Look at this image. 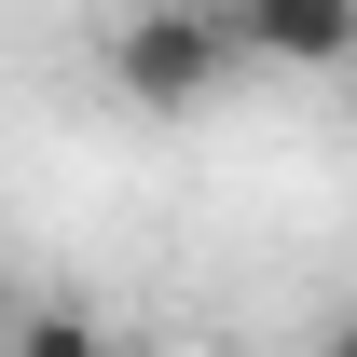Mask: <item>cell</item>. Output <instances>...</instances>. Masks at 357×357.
<instances>
[{
    "label": "cell",
    "instance_id": "6da1fadb",
    "mask_svg": "<svg viewBox=\"0 0 357 357\" xmlns=\"http://www.w3.org/2000/svg\"><path fill=\"white\" fill-rule=\"evenodd\" d=\"M234 69H248V55H234V28L206 0H137L124 28H110V83H124V110H151V124L206 110Z\"/></svg>",
    "mask_w": 357,
    "mask_h": 357
},
{
    "label": "cell",
    "instance_id": "7a4b0ae2",
    "mask_svg": "<svg viewBox=\"0 0 357 357\" xmlns=\"http://www.w3.org/2000/svg\"><path fill=\"white\" fill-rule=\"evenodd\" d=\"M234 28V55H275V69H344L357 55V0H206Z\"/></svg>",
    "mask_w": 357,
    "mask_h": 357
},
{
    "label": "cell",
    "instance_id": "3957f363",
    "mask_svg": "<svg viewBox=\"0 0 357 357\" xmlns=\"http://www.w3.org/2000/svg\"><path fill=\"white\" fill-rule=\"evenodd\" d=\"M14 357H110V330H96L83 303H28L14 316Z\"/></svg>",
    "mask_w": 357,
    "mask_h": 357
},
{
    "label": "cell",
    "instance_id": "277c9868",
    "mask_svg": "<svg viewBox=\"0 0 357 357\" xmlns=\"http://www.w3.org/2000/svg\"><path fill=\"white\" fill-rule=\"evenodd\" d=\"M316 357H357V316H316Z\"/></svg>",
    "mask_w": 357,
    "mask_h": 357
},
{
    "label": "cell",
    "instance_id": "5b68a950",
    "mask_svg": "<svg viewBox=\"0 0 357 357\" xmlns=\"http://www.w3.org/2000/svg\"><path fill=\"white\" fill-rule=\"evenodd\" d=\"M110 357H165V344H110Z\"/></svg>",
    "mask_w": 357,
    "mask_h": 357
}]
</instances>
